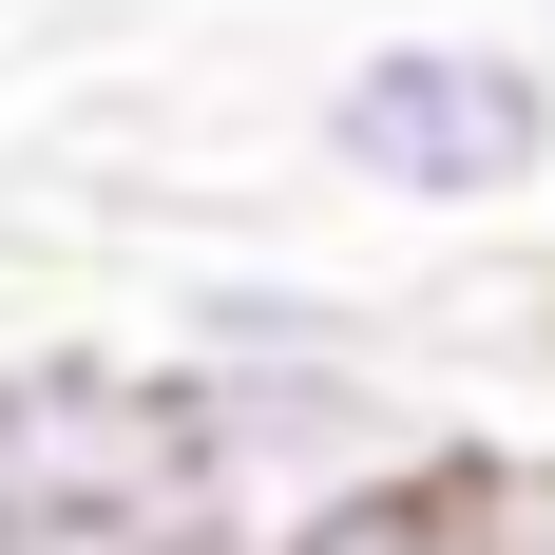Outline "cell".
Here are the masks:
<instances>
[{
  "instance_id": "cell-1",
  "label": "cell",
  "mask_w": 555,
  "mask_h": 555,
  "mask_svg": "<svg viewBox=\"0 0 555 555\" xmlns=\"http://www.w3.org/2000/svg\"><path fill=\"white\" fill-rule=\"evenodd\" d=\"M172 422H192V517H211V555H269V537H307V517L460 460V422L384 364V326L172 345Z\"/></svg>"
},
{
  "instance_id": "cell-2",
  "label": "cell",
  "mask_w": 555,
  "mask_h": 555,
  "mask_svg": "<svg viewBox=\"0 0 555 555\" xmlns=\"http://www.w3.org/2000/svg\"><path fill=\"white\" fill-rule=\"evenodd\" d=\"M307 154L384 211H517L555 172V57L537 39H479V20H402L326 77Z\"/></svg>"
},
{
  "instance_id": "cell-3",
  "label": "cell",
  "mask_w": 555,
  "mask_h": 555,
  "mask_svg": "<svg viewBox=\"0 0 555 555\" xmlns=\"http://www.w3.org/2000/svg\"><path fill=\"white\" fill-rule=\"evenodd\" d=\"M441 499H460V555H555V441H460Z\"/></svg>"
},
{
  "instance_id": "cell-4",
  "label": "cell",
  "mask_w": 555,
  "mask_h": 555,
  "mask_svg": "<svg viewBox=\"0 0 555 555\" xmlns=\"http://www.w3.org/2000/svg\"><path fill=\"white\" fill-rule=\"evenodd\" d=\"M269 555H460V499H441V479H384V499L307 517V537H269Z\"/></svg>"
}]
</instances>
